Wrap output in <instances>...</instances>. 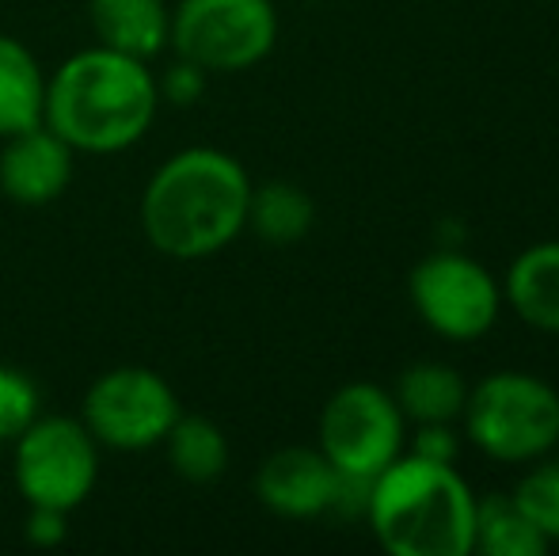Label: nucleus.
<instances>
[{
	"instance_id": "22",
	"label": "nucleus",
	"mask_w": 559,
	"mask_h": 556,
	"mask_svg": "<svg viewBox=\"0 0 559 556\" xmlns=\"http://www.w3.org/2000/svg\"><path fill=\"white\" fill-rule=\"evenodd\" d=\"M156 88H160V99H168V104L191 107V104H199L202 92H206V69L194 66V61H187V58H179L176 66L160 76Z\"/></svg>"
},
{
	"instance_id": "10",
	"label": "nucleus",
	"mask_w": 559,
	"mask_h": 556,
	"mask_svg": "<svg viewBox=\"0 0 559 556\" xmlns=\"http://www.w3.org/2000/svg\"><path fill=\"white\" fill-rule=\"evenodd\" d=\"M338 473L320 446H286L255 473V496L282 519H320L335 507Z\"/></svg>"
},
{
	"instance_id": "20",
	"label": "nucleus",
	"mask_w": 559,
	"mask_h": 556,
	"mask_svg": "<svg viewBox=\"0 0 559 556\" xmlns=\"http://www.w3.org/2000/svg\"><path fill=\"white\" fill-rule=\"evenodd\" d=\"M38 419V386L15 366H0V442H15Z\"/></svg>"
},
{
	"instance_id": "7",
	"label": "nucleus",
	"mask_w": 559,
	"mask_h": 556,
	"mask_svg": "<svg viewBox=\"0 0 559 556\" xmlns=\"http://www.w3.org/2000/svg\"><path fill=\"white\" fill-rule=\"evenodd\" d=\"M407 419L392 389L377 381H346L320 412V453L343 476L373 481L404 453Z\"/></svg>"
},
{
	"instance_id": "23",
	"label": "nucleus",
	"mask_w": 559,
	"mask_h": 556,
	"mask_svg": "<svg viewBox=\"0 0 559 556\" xmlns=\"http://www.w3.org/2000/svg\"><path fill=\"white\" fill-rule=\"evenodd\" d=\"M66 511H53V507H31L27 514V542L35 545H58L66 542Z\"/></svg>"
},
{
	"instance_id": "17",
	"label": "nucleus",
	"mask_w": 559,
	"mask_h": 556,
	"mask_svg": "<svg viewBox=\"0 0 559 556\" xmlns=\"http://www.w3.org/2000/svg\"><path fill=\"white\" fill-rule=\"evenodd\" d=\"M552 545L537 534L522 507L507 496V492H491V496L476 499V542L472 553L484 556H548Z\"/></svg>"
},
{
	"instance_id": "13",
	"label": "nucleus",
	"mask_w": 559,
	"mask_h": 556,
	"mask_svg": "<svg viewBox=\"0 0 559 556\" xmlns=\"http://www.w3.org/2000/svg\"><path fill=\"white\" fill-rule=\"evenodd\" d=\"M92 27L99 46L148 61L171 43V8L164 0H92Z\"/></svg>"
},
{
	"instance_id": "12",
	"label": "nucleus",
	"mask_w": 559,
	"mask_h": 556,
	"mask_svg": "<svg viewBox=\"0 0 559 556\" xmlns=\"http://www.w3.org/2000/svg\"><path fill=\"white\" fill-rule=\"evenodd\" d=\"M502 282V301L533 332L559 335V237L537 240L510 260Z\"/></svg>"
},
{
	"instance_id": "8",
	"label": "nucleus",
	"mask_w": 559,
	"mask_h": 556,
	"mask_svg": "<svg viewBox=\"0 0 559 556\" xmlns=\"http://www.w3.org/2000/svg\"><path fill=\"white\" fill-rule=\"evenodd\" d=\"M99 481V442L84 419L46 416L15 438V488L31 507L76 511Z\"/></svg>"
},
{
	"instance_id": "11",
	"label": "nucleus",
	"mask_w": 559,
	"mask_h": 556,
	"mask_svg": "<svg viewBox=\"0 0 559 556\" xmlns=\"http://www.w3.org/2000/svg\"><path fill=\"white\" fill-rule=\"evenodd\" d=\"M73 179V149L46 122L4 138L0 149V191L20 206H46L61 199Z\"/></svg>"
},
{
	"instance_id": "19",
	"label": "nucleus",
	"mask_w": 559,
	"mask_h": 556,
	"mask_svg": "<svg viewBox=\"0 0 559 556\" xmlns=\"http://www.w3.org/2000/svg\"><path fill=\"white\" fill-rule=\"evenodd\" d=\"M525 519L537 527L548 545H559V458H537L522 473V481L510 492Z\"/></svg>"
},
{
	"instance_id": "5",
	"label": "nucleus",
	"mask_w": 559,
	"mask_h": 556,
	"mask_svg": "<svg viewBox=\"0 0 559 556\" xmlns=\"http://www.w3.org/2000/svg\"><path fill=\"white\" fill-rule=\"evenodd\" d=\"M407 297L423 324L449 343L484 340L502 317V282L461 248L438 245L407 275Z\"/></svg>"
},
{
	"instance_id": "21",
	"label": "nucleus",
	"mask_w": 559,
	"mask_h": 556,
	"mask_svg": "<svg viewBox=\"0 0 559 556\" xmlns=\"http://www.w3.org/2000/svg\"><path fill=\"white\" fill-rule=\"evenodd\" d=\"M404 450L415 453V458L456 465V458H461V435L453 430V423H415V435L407 438Z\"/></svg>"
},
{
	"instance_id": "2",
	"label": "nucleus",
	"mask_w": 559,
	"mask_h": 556,
	"mask_svg": "<svg viewBox=\"0 0 559 556\" xmlns=\"http://www.w3.org/2000/svg\"><path fill=\"white\" fill-rule=\"evenodd\" d=\"M156 107L160 88L145 61L92 46L46 81L43 122L73 153H122L148 134Z\"/></svg>"
},
{
	"instance_id": "9",
	"label": "nucleus",
	"mask_w": 559,
	"mask_h": 556,
	"mask_svg": "<svg viewBox=\"0 0 559 556\" xmlns=\"http://www.w3.org/2000/svg\"><path fill=\"white\" fill-rule=\"evenodd\" d=\"M176 419V389L148 366H115L84 397V427L111 450H148Z\"/></svg>"
},
{
	"instance_id": "15",
	"label": "nucleus",
	"mask_w": 559,
	"mask_h": 556,
	"mask_svg": "<svg viewBox=\"0 0 559 556\" xmlns=\"http://www.w3.org/2000/svg\"><path fill=\"white\" fill-rule=\"evenodd\" d=\"M46 115V76L38 58L12 35H0V138L38 127Z\"/></svg>"
},
{
	"instance_id": "14",
	"label": "nucleus",
	"mask_w": 559,
	"mask_h": 556,
	"mask_svg": "<svg viewBox=\"0 0 559 556\" xmlns=\"http://www.w3.org/2000/svg\"><path fill=\"white\" fill-rule=\"evenodd\" d=\"M392 397L407 423H456L468 401V381L461 378L456 366L423 358L400 370Z\"/></svg>"
},
{
	"instance_id": "16",
	"label": "nucleus",
	"mask_w": 559,
	"mask_h": 556,
	"mask_svg": "<svg viewBox=\"0 0 559 556\" xmlns=\"http://www.w3.org/2000/svg\"><path fill=\"white\" fill-rule=\"evenodd\" d=\"M317 222V202L305 187L289 179H271L263 187H251L248 229L266 245H297L309 237Z\"/></svg>"
},
{
	"instance_id": "1",
	"label": "nucleus",
	"mask_w": 559,
	"mask_h": 556,
	"mask_svg": "<svg viewBox=\"0 0 559 556\" xmlns=\"http://www.w3.org/2000/svg\"><path fill=\"white\" fill-rule=\"evenodd\" d=\"M251 179L225 149L171 153L141 194V229L171 260H210L248 229Z\"/></svg>"
},
{
	"instance_id": "6",
	"label": "nucleus",
	"mask_w": 559,
	"mask_h": 556,
	"mask_svg": "<svg viewBox=\"0 0 559 556\" xmlns=\"http://www.w3.org/2000/svg\"><path fill=\"white\" fill-rule=\"evenodd\" d=\"M278 12L271 0H179L171 8V50L206 73H243L271 58Z\"/></svg>"
},
{
	"instance_id": "4",
	"label": "nucleus",
	"mask_w": 559,
	"mask_h": 556,
	"mask_svg": "<svg viewBox=\"0 0 559 556\" xmlns=\"http://www.w3.org/2000/svg\"><path fill=\"white\" fill-rule=\"evenodd\" d=\"M464 435L499 465H530L559 446V389L530 370H495L468 386Z\"/></svg>"
},
{
	"instance_id": "3",
	"label": "nucleus",
	"mask_w": 559,
	"mask_h": 556,
	"mask_svg": "<svg viewBox=\"0 0 559 556\" xmlns=\"http://www.w3.org/2000/svg\"><path fill=\"white\" fill-rule=\"evenodd\" d=\"M476 499L456 465L404 450L369 484L366 522L392 556H468L476 542Z\"/></svg>"
},
{
	"instance_id": "18",
	"label": "nucleus",
	"mask_w": 559,
	"mask_h": 556,
	"mask_svg": "<svg viewBox=\"0 0 559 556\" xmlns=\"http://www.w3.org/2000/svg\"><path fill=\"white\" fill-rule=\"evenodd\" d=\"M164 442H168L171 469L191 484H210L228 469V438L206 416H183L179 412Z\"/></svg>"
}]
</instances>
